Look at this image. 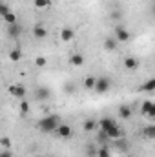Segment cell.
<instances>
[{
  "mask_svg": "<svg viewBox=\"0 0 155 157\" xmlns=\"http://www.w3.org/2000/svg\"><path fill=\"white\" fill-rule=\"evenodd\" d=\"M108 139H110V137H108V133L100 130V133H99V137H97V143H99V144H102V146H106Z\"/></svg>",
  "mask_w": 155,
  "mask_h": 157,
  "instance_id": "cell-22",
  "label": "cell"
},
{
  "mask_svg": "<svg viewBox=\"0 0 155 157\" xmlns=\"http://www.w3.org/2000/svg\"><path fill=\"white\" fill-rule=\"evenodd\" d=\"M7 35L11 37V39H17V37H20L22 35V26L17 22V24H11V26H7Z\"/></svg>",
  "mask_w": 155,
  "mask_h": 157,
  "instance_id": "cell-6",
  "label": "cell"
},
{
  "mask_svg": "<svg viewBox=\"0 0 155 157\" xmlns=\"http://www.w3.org/2000/svg\"><path fill=\"white\" fill-rule=\"evenodd\" d=\"M141 90H142V91H155V77L148 78V80L141 86Z\"/></svg>",
  "mask_w": 155,
  "mask_h": 157,
  "instance_id": "cell-17",
  "label": "cell"
},
{
  "mask_svg": "<svg viewBox=\"0 0 155 157\" xmlns=\"http://www.w3.org/2000/svg\"><path fill=\"white\" fill-rule=\"evenodd\" d=\"M9 93L13 95V97H17V99H24L26 97V88L22 86V84H11V88H9Z\"/></svg>",
  "mask_w": 155,
  "mask_h": 157,
  "instance_id": "cell-4",
  "label": "cell"
},
{
  "mask_svg": "<svg viewBox=\"0 0 155 157\" xmlns=\"http://www.w3.org/2000/svg\"><path fill=\"white\" fill-rule=\"evenodd\" d=\"M60 117L59 115H46L39 121V130L44 132V133H53L57 132V128L60 126Z\"/></svg>",
  "mask_w": 155,
  "mask_h": 157,
  "instance_id": "cell-1",
  "label": "cell"
},
{
  "mask_svg": "<svg viewBox=\"0 0 155 157\" xmlns=\"http://www.w3.org/2000/svg\"><path fill=\"white\" fill-rule=\"evenodd\" d=\"M2 146L4 148H9V139L7 137H2Z\"/></svg>",
  "mask_w": 155,
  "mask_h": 157,
  "instance_id": "cell-32",
  "label": "cell"
},
{
  "mask_svg": "<svg viewBox=\"0 0 155 157\" xmlns=\"http://www.w3.org/2000/svg\"><path fill=\"white\" fill-rule=\"evenodd\" d=\"M57 137H60V139H70L71 137V126H68V124H60L59 128H57Z\"/></svg>",
  "mask_w": 155,
  "mask_h": 157,
  "instance_id": "cell-5",
  "label": "cell"
},
{
  "mask_svg": "<svg viewBox=\"0 0 155 157\" xmlns=\"http://www.w3.org/2000/svg\"><path fill=\"white\" fill-rule=\"evenodd\" d=\"M142 137L148 141H155V124H146L142 128Z\"/></svg>",
  "mask_w": 155,
  "mask_h": 157,
  "instance_id": "cell-7",
  "label": "cell"
},
{
  "mask_svg": "<svg viewBox=\"0 0 155 157\" xmlns=\"http://www.w3.org/2000/svg\"><path fill=\"white\" fill-rule=\"evenodd\" d=\"M115 144H117V148H119L120 152H128V143H126V139H124V137L117 139V141H115Z\"/></svg>",
  "mask_w": 155,
  "mask_h": 157,
  "instance_id": "cell-21",
  "label": "cell"
},
{
  "mask_svg": "<svg viewBox=\"0 0 155 157\" xmlns=\"http://www.w3.org/2000/svg\"><path fill=\"white\" fill-rule=\"evenodd\" d=\"M0 157H13V155H11L7 150H6V152H2V154H0Z\"/></svg>",
  "mask_w": 155,
  "mask_h": 157,
  "instance_id": "cell-33",
  "label": "cell"
},
{
  "mask_svg": "<svg viewBox=\"0 0 155 157\" xmlns=\"http://www.w3.org/2000/svg\"><path fill=\"white\" fill-rule=\"evenodd\" d=\"M20 112H22V115L29 113V102H28V101H22V102H20Z\"/></svg>",
  "mask_w": 155,
  "mask_h": 157,
  "instance_id": "cell-26",
  "label": "cell"
},
{
  "mask_svg": "<svg viewBox=\"0 0 155 157\" xmlns=\"http://www.w3.org/2000/svg\"><path fill=\"white\" fill-rule=\"evenodd\" d=\"M60 39L64 40V42H71V40L75 39V29H73V28H64V29H60Z\"/></svg>",
  "mask_w": 155,
  "mask_h": 157,
  "instance_id": "cell-8",
  "label": "cell"
},
{
  "mask_svg": "<svg viewBox=\"0 0 155 157\" xmlns=\"http://www.w3.org/2000/svg\"><path fill=\"white\" fill-rule=\"evenodd\" d=\"M124 68H126V70H137V68H139V59H135V57H126V59H124Z\"/></svg>",
  "mask_w": 155,
  "mask_h": 157,
  "instance_id": "cell-12",
  "label": "cell"
},
{
  "mask_svg": "<svg viewBox=\"0 0 155 157\" xmlns=\"http://www.w3.org/2000/svg\"><path fill=\"white\" fill-rule=\"evenodd\" d=\"M0 13H2V17H6V15L9 13V6H7V4H2V6H0Z\"/></svg>",
  "mask_w": 155,
  "mask_h": 157,
  "instance_id": "cell-31",
  "label": "cell"
},
{
  "mask_svg": "<svg viewBox=\"0 0 155 157\" xmlns=\"http://www.w3.org/2000/svg\"><path fill=\"white\" fill-rule=\"evenodd\" d=\"M9 59H11L13 62H18V60L22 59V51H20V49H11V51H9Z\"/></svg>",
  "mask_w": 155,
  "mask_h": 157,
  "instance_id": "cell-20",
  "label": "cell"
},
{
  "mask_svg": "<svg viewBox=\"0 0 155 157\" xmlns=\"http://www.w3.org/2000/svg\"><path fill=\"white\" fill-rule=\"evenodd\" d=\"M113 124H117V121L115 119H112V117H102L100 121H99V126H100L102 132H108Z\"/></svg>",
  "mask_w": 155,
  "mask_h": 157,
  "instance_id": "cell-10",
  "label": "cell"
},
{
  "mask_svg": "<svg viewBox=\"0 0 155 157\" xmlns=\"http://www.w3.org/2000/svg\"><path fill=\"white\" fill-rule=\"evenodd\" d=\"M2 18H4L6 22H7V26H11V24H17V22H18V18H17V15H15L13 11H9V13H7L6 17H2Z\"/></svg>",
  "mask_w": 155,
  "mask_h": 157,
  "instance_id": "cell-19",
  "label": "cell"
},
{
  "mask_svg": "<svg viewBox=\"0 0 155 157\" xmlns=\"http://www.w3.org/2000/svg\"><path fill=\"white\" fill-rule=\"evenodd\" d=\"M42 157H49V155H42Z\"/></svg>",
  "mask_w": 155,
  "mask_h": 157,
  "instance_id": "cell-35",
  "label": "cell"
},
{
  "mask_svg": "<svg viewBox=\"0 0 155 157\" xmlns=\"http://www.w3.org/2000/svg\"><path fill=\"white\" fill-rule=\"evenodd\" d=\"M46 64H47L46 57H37V59H35V66H39V68H44Z\"/></svg>",
  "mask_w": 155,
  "mask_h": 157,
  "instance_id": "cell-27",
  "label": "cell"
},
{
  "mask_svg": "<svg viewBox=\"0 0 155 157\" xmlns=\"http://www.w3.org/2000/svg\"><path fill=\"white\" fill-rule=\"evenodd\" d=\"M117 44H119V40H117L115 37H108V39L104 40V49H106V51H115Z\"/></svg>",
  "mask_w": 155,
  "mask_h": 157,
  "instance_id": "cell-13",
  "label": "cell"
},
{
  "mask_svg": "<svg viewBox=\"0 0 155 157\" xmlns=\"http://www.w3.org/2000/svg\"><path fill=\"white\" fill-rule=\"evenodd\" d=\"M97 152H99V150H95V146H88V148H86L88 157H97Z\"/></svg>",
  "mask_w": 155,
  "mask_h": 157,
  "instance_id": "cell-28",
  "label": "cell"
},
{
  "mask_svg": "<svg viewBox=\"0 0 155 157\" xmlns=\"http://www.w3.org/2000/svg\"><path fill=\"white\" fill-rule=\"evenodd\" d=\"M152 104H153V102H152V101H144V102H142V104H141V113H142V115H146V113H148V110H150V106H152Z\"/></svg>",
  "mask_w": 155,
  "mask_h": 157,
  "instance_id": "cell-25",
  "label": "cell"
},
{
  "mask_svg": "<svg viewBox=\"0 0 155 157\" xmlns=\"http://www.w3.org/2000/svg\"><path fill=\"white\" fill-rule=\"evenodd\" d=\"M152 13H153V17H155V4L152 6Z\"/></svg>",
  "mask_w": 155,
  "mask_h": 157,
  "instance_id": "cell-34",
  "label": "cell"
},
{
  "mask_svg": "<svg viewBox=\"0 0 155 157\" xmlns=\"http://www.w3.org/2000/svg\"><path fill=\"white\" fill-rule=\"evenodd\" d=\"M97 157H112L110 148H108V146H100V148H99V152H97Z\"/></svg>",
  "mask_w": 155,
  "mask_h": 157,
  "instance_id": "cell-23",
  "label": "cell"
},
{
  "mask_svg": "<svg viewBox=\"0 0 155 157\" xmlns=\"http://www.w3.org/2000/svg\"><path fill=\"white\" fill-rule=\"evenodd\" d=\"M106 133H108V137H110V139H115V141L122 137V130H120V126H119V124H113Z\"/></svg>",
  "mask_w": 155,
  "mask_h": 157,
  "instance_id": "cell-11",
  "label": "cell"
},
{
  "mask_svg": "<svg viewBox=\"0 0 155 157\" xmlns=\"http://www.w3.org/2000/svg\"><path fill=\"white\" fill-rule=\"evenodd\" d=\"M46 35H47V29H46L44 26H35V28H33V37H35V39L42 40V39H46Z\"/></svg>",
  "mask_w": 155,
  "mask_h": 157,
  "instance_id": "cell-15",
  "label": "cell"
},
{
  "mask_svg": "<svg viewBox=\"0 0 155 157\" xmlns=\"http://www.w3.org/2000/svg\"><path fill=\"white\" fill-rule=\"evenodd\" d=\"M97 78L99 77H93V75H88L84 78V88L86 90H95V84H97Z\"/></svg>",
  "mask_w": 155,
  "mask_h": 157,
  "instance_id": "cell-16",
  "label": "cell"
},
{
  "mask_svg": "<svg viewBox=\"0 0 155 157\" xmlns=\"http://www.w3.org/2000/svg\"><path fill=\"white\" fill-rule=\"evenodd\" d=\"M70 62H71L75 68H80V66H84V55H80V53H73V55L70 57Z\"/></svg>",
  "mask_w": 155,
  "mask_h": 157,
  "instance_id": "cell-14",
  "label": "cell"
},
{
  "mask_svg": "<svg viewBox=\"0 0 155 157\" xmlns=\"http://www.w3.org/2000/svg\"><path fill=\"white\" fill-rule=\"evenodd\" d=\"M33 4H35L37 9H44V7H47L51 2H49V0H33Z\"/></svg>",
  "mask_w": 155,
  "mask_h": 157,
  "instance_id": "cell-24",
  "label": "cell"
},
{
  "mask_svg": "<svg viewBox=\"0 0 155 157\" xmlns=\"http://www.w3.org/2000/svg\"><path fill=\"white\" fill-rule=\"evenodd\" d=\"M115 39L119 42H128V40L131 39V33L124 26H115Z\"/></svg>",
  "mask_w": 155,
  "mask_h": 157,
  "instance_id": "cell-3",
  "label": "cell"
},
{
  "mask_svg": "<svg viewBox=\"0 0 155 157\" xmlns=\"http://www.w3.org/2000/svg\"><path fill=\"white\" fill-rule=\"evenodd\" d=\"M95 126H97V121H95V119H86V121H84V124H82L84 132H93V130H95Z\"/></svg>",
  "mask_w": 155,
  "mask_h": 157,
  "instance_id": "cell-18",
  "label": "cell"
},
{
  "mask_svg": "<svg viewBox=\"0 0 155 157\" xmlns=\"http://www.w3.org/2000/svg\"><path fill=\"white\" fill-rule=\"evenodd\" d=\"M110 88H112V80L108 77H99L97 78V84H95V91L97 93H108L110 91Z\"/></svg>",
  "mask_w": 155,
  "mask_h": 157,
  "instance_id": "cell-2",
  "label": "cell"
},
{
  "mask_svg": "<svg viewBox=\"0 0 155 157\" xmlns=\"http://www.w3.org/2000/svg\"><path fill=\"white\" fill-rule=\"evenodd\" d=\"M131 115H133V108L131 106H128V104L119 106V117L120 119H131Z\"/></svg>",
  "mask_w": 155,
  "mask_h": 157,
  "instance_id": "cell-9",
  "label": "cell"
},
{
  "mask_svg": "<svg viewBox=\"0 0 155 157\" xmlns=\"http://www.w3.org/2000/svg\"><path fill=\"white\" fill-rule=\"evenodd\" d=\"M146 117L152 119V121H155V102L150 106V110H148V113H146Z\"/></svg>",
  "mask_w": 155,
  "mask_h": 157,
  "instance_id": "cell-29",
  "label": "cell"
},
{
  "mask_svg": "<svg viewBox=\"0 0 155 157\" xmlns=\"http://www.w3.org/2000/svg\"><path fill=\"white\" fill-rule=\"evenodd\" d=\"M37 97H39V99H47V97H49V91H47V90H39Z\"/></svg>",
  "mask_w": 155,
  "mask_h": 157,
  "instance_id": "cell-30",
  "label": "cell"
}]
</instances>
